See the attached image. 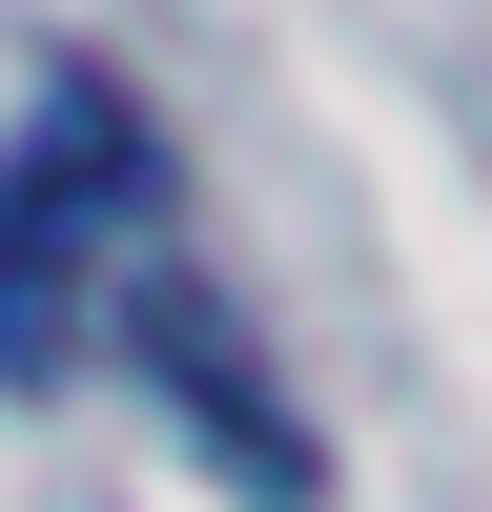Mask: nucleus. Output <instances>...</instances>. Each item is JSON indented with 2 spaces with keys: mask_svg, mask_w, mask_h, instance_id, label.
Masks as SVG:
<instances>
[{
  "mask_svg": "<svg viewBox=\"0 0 492 512\" xmlns=\"http://www.w3.org/2000/svg\"><path fill=\"white\" fill-rule=\"evenodd\" d=\"M185 267V185H164L144 103L123 82H62L0 164V390H62V369L123 349V308Z\"/></svg>",
  "mask_w": 492,
  "mask_h": 512,
  "instance_id": "1",
  "label": "nucleus"
},
{
  "mask_svg": "<svg viewBox=\"0 0 492 512\" xmlns=\"http://www.w3.org/2000/svg\"><path fill=\"white\" fill-rule=\"evenodd\" d=\"M123 349L164 369V410H185V431L226 451V472L267 492V512H308V492H328V451H308V410L267 390V349H246V308H226V287H205V267H164L144 308H123Z\"/></svg>",
  "mask_w": 492,
  "mask_h": 512,
  "instance_id": "2",
  "label": "nucleus"
}]
</instances>
